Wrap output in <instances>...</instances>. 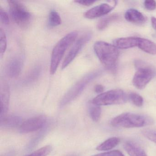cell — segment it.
Segmentation results:
<instances>
[{
    "label": "cell",
    "mask_w": 156,
    "mask_h": 156,
    "mask_svg": "<svg viewBox=\"0 0 156 156\" xmlns=\"http://www.w3.org/2000/svg\"><path fill=\"white\" fill-rule=\"evenodd\" d=\"M46 121V117L43 115L29 119L20 126V131L21 133H29L37 131L44 126Z\"/></svg>",
    "instance_id": "9c48e42d"
},
{
    "label": "cell",
    "mask_w": 156,
    "mask_h": 156,
    "mask_svg": "<svg viewBox=\"0 0 156 156\" xmlns=\"http://www.w3.org/2000/svg\"><path fill=\"white\" fill-rule=\"evenodd\" d=\"M142 133L147 138L156 144V131L150 129H145Z\"/></svg>",
    "instance_id": "484cf974"
},
{
    "label": "cell",
    "mask_w": 156,
    "mask_h": 156,
    "mask_svg": "<svg viewBox=\"0 0 156 156\" xmlns=\"http://www.w3.org/2000/svg\"><path fill=\"white\" fill-rule=\"evenodd\" d=\"M126 20L129 22L141 24L147 21V18L141 12L135 9L128 10L125 14Z\"/></svg>",
    "instance_id": "4fadbf2b"
},
{
    "label": "cell",
    "mask_w": 156,
    "mask_h": 156,
    "mask_svg": "<svg viewBox=\"0 0 156 156\" xmlns=\"http://www.w3.org/2000/svg\"><path fill=\"white\" fill-rule=\"evenodd\" d=\"M94 49L98 58L105 67L112 72L115 71L119 56L118 48L115 45L98 41L94 44Z\"/></svg>",
    "instance_id": "6da1fadb"
},
{
    "label": "cell",
    "mask_w": 156,
    "mask_h": 156,
    "mask_svg": "<svg viewBox=\"0 0 156 156\" xmlns=\"http://www.w3.org/2000/svg\"><path fill=\"white\" fill-rule=\"evenodd\" d=\"M92 156H125L124 154L119 150H113L108 152H103Z\"/></svg>",
    "instance_id": "83f0119b"
},
{
    "label": "cell",
    "mask_w": 156,
    "mask_h": 156,
    "mask_svg": "<svg viewBox=\"0 0 156 156\" xmlns=\"http://www.w3.org/2000/svg\"><path fill=\"white\" fill-rule=\"evenodd\" d=\"M119 16L117 14H113L109 15L105 18L101 19L97 25V28L99 30H103L113 22L119 20Z\"/></svg>",
    "instance_id": "ffe728a7"
},
{
    "label": "cell",
    "mask_w": 156,
    "mask_h": 156,
    "mask_svg": "<svg viewBox=\"0 0 156 156\" xmlns=\"http://www.w3.org/2000/svg\"><path fill=\"white\" fill-rule=\"evenodd\" d=\"M100 71L89 73L76 82L64 96L60 102V106L63 107L72 102L81 94L87 85L96 78L100 74Z\"/></svg>",
    "instance_id": "277c9868"
},
{
    "label": "cell",
    "mask_w": 156,
    "mask_h": 156,
    "mask_svg": "<svg viewBox=\"0 0 156 156\" xmlns=\"http://www.w3.org/2000/svg\"><path fill=\"white\" fill-rule=\"evenodd\" d=\"M136 47L147 53L156 55V44L147 39L138 37Z\"/></svg>",
    "instance_id": "5bb4252c"
},
{
    "label": "cell",
    "mask_w": 156,
    "mask_h": 156,
    "mask_svg": "<svg viewBox=\"0 0 156 156\" xmlns=\"http://www.w3.org/2000/svg\"><path fill=\"white\" fill-rule=\"evenodd\" d=\"M11 16L15 23L22 29L28 28L32 20V15L26 6L18 1H8Z\"/></svg>",
    "instance_id": "5b68a950"
},
{
    "label": "cell",
    "mask_w": 156,
    "mask_h": 156,
    "mask_svg": "<svg viewBox=\"0 0 156 156\" xmlns=\"http://www.w3.org/2000/svg\"><path fill=\"white\" fill-rule=\"evenodd\" d=\"M127 99V98L124 91L116 89L99 94L93 99L92 103L99 106L120 105L126 103Z\"/></svg>",
    "instance_id": "8992f818"
},
{
    "label": "cell",
    "mask_w": 156,
    "mask_h": 156,
    "mask_svg": "<svg viewBox=\"0 0 156 156\" xmlns=\"http://www.w3.org/2000/svg\"><path fill=\"white\" fill-rule=\"evenodd\" d=\"M136 72L133 77V85L139 89L144 88L155 76V71L150 66L140 62H136Z\"/></svg>",
    "instance_id": "52a82bcc"
},
{
    "label": "cell",
    "mask_w": 156,
    "mask_h": 156,
    "mask_svg": "<svg viewBox=\"0 0 156 156\" xmlns=\"http://www.w3.org/2000/svg\"><path fill=\"white\" fill-rule=\"evenodd\" d=\"M10 87L6 81H2L1 82L0 87V106H1V118L5 116L9 110V105Z\"/></svg>",
    "instance_id": "30bf717a"
},
{
    "label": "cell",
    "mask_w": 156,
    "mask_h": 156,
    "mask_svg": "<svg viewBox=\"0 0 156 156\" xmlns=\"http://www.w3.org/2000/svg\"><path fill=\"white\" fill-rule=\"evenodd\" d=\"M120 142V139L116 137L110 138L101 143L96 148L99 151H106L114 148L116 147Z\"/></svg>",
    "instance_id": "d6986e66"
},
{
    "label": "cell",
    "mask_w": 156,
    "mask_h": 156,
    "mask_svg": "<svg viewBox=\"0 0 156 156\" xmlns=\"http://www.w3.org/2000/svg\"><path fill=\"white\" fill-rule=\"evenodd\" d=\"M23 61L20 56L12 58L7 63L5 67V73L10 78L18 77L22 70Z\"/></svg>",
    "instance_id": "7c38bea8"
},
{
    "label": "cell",
    "mask_w": 156,
    "mask_h": 156,
    "mask_svg": "<svg viewBox=\"0 0 156 156\" xmlns=\"http://www.w3.org/2000/svg\"><path fill=\"white\" fill-rule=\"evenodd\" d=\"M77 33L73 31L62 38L57 44L52 52L50 63V73L53 75L56 73L60 62L68 47L75 41Z\"/></svg>",
    "instance_id": "3957f363"
},
{
    "label": "cell",
    "mask_w": 156,
    "mask_h": 156,
    "mask_svg": "<svg viewBox=\"0 0 156 156\" xmlns=\"http://www.w3.org/2000/svg\"><path fill=\"white\" fill-rule=\"evenodd\" d=\"M75 2L83 6H90L93 5L94 2H96V1H91V0H78V1H75Z\"/></svg>",
    "instance_id": "f546056e"
},
{
    "label": "cell",
    "mask_w": 156,
    "mask_h": 156,
    "mask_svg": "<svg viewBox=\"0 0 156 156\" xmlns=\"http://www.w3.org/2000/svg\"><path fill=\"white\" fill-rule=\"evenodd\" d=\"M151 25L153 29L156 30V18L155 17H152L151 18Z\"/></svg>",
    "instance_id": "1f68e13d"
},
{
    "label": "cell",
    "mask_w": 156,
    "mask_h": 156,
    "mask_svg": "<svg viewBox=\"0 0 156 156\" xmlns=\"http://www.w3.org/2000/svg\"><path fill=\"white\" fill-rule=\"evenodd\" d=\"M52 150L51 146L47 145L25 156H47Z\"/></svg>",
    "instance_id": "603a6c76"
},
{
    "label": "cell",
    "mask_w": 156,
    "mask_h": 156,
    "mask_svg": "<svg viewBox=\"0 0 156 156\" xmlns=\"http://www.w3.org/2000/svg\"><path fill=\"white\" fill-rule=\"evenodd\" d=\"M41 73V66L40 65L35 66L24 77L23 83L25 85L34 83L39 79Z\"/></svg>",
    "instance_id": "2e32d148"
},
{
    "label": "cell",
    "mask_w": 156,
    "mask_h": 156,
    "mask_svg": "<svg viewBox=\"0 0 156 156\" xmlns=\"http://www.w3.org/2000/svg\"><path fill=\"white\" fill-rule=\"evenodd\" d=\"M91 37V34L87 33L83 34L76 41L63 62L62 69L66 68L73 61L84 45L90 40Z\"/></svg>",
    "instance_id": "ba28073f"
},
{
    "label": "cell",
    "mask_w": 156,
    "mask_h": 156,
    "mask_svg": "<svg viewBox=\"0 0 156 156\" xmlns=\"http://www.w3.org/2000/svg\"></svg>",
    "instance_id": "d6a6232c"
},
{
    "label": "cell",
    "mask_w": 156,
    "mask_h": 156,
    "mask_svg": "<svg viewBox=\"0 0 156 156\" xmlns=\"http://www.w3.org/2000/svg\"><path fill=\"white\" fill-rule=\"evenodd\" d=\"M0 20L2 23L3 24L5 25H9V24L10 20L9 15L2 7L0 8Z\"/></svg>",
    "instance_id": "4316f807"
},
{
    "label": "cell",
    "mask_w": 156,
    "mask_h": 156,
    "mask_svg": "<svg viewBox=\"0 0 156 156\" xmlns=\"http://www.w3.org/2000/svg\"><path fill=\"white\" fill-rule=\"evenodd\" d=\"M154 120L150 117L131 113H125L113 118L110 122L111 126L126 128L142 127L150 126Z\"/></svg>",
    "instance_id": "7a4b0ae2"
},
{
    "label": "cell",
    "mask_w": 156,
    "mask_h": 156,
    "mask_svg": "<svg viewBox=\"0 0 156 156\" xmlns=\"http://www.w3.org/2000/svg\"><path fill=\"white\" fill-rule=\"evenodd\" d=\"M62 23V20L59 13L55 10L50 12L48 19V24L51 27L59 26Z\"/></svg>",
    "instance_id": "44dd1931"
},
{
    "label": "cell",
    "mask_w": 156,
    "mask_h": 156,
    "mask_svg": "<svg viewBox=\"0 0 156 156\" xmlns=\"http://www.w3.org/2000/svg\"><path fill=\"white\" fill-rule=\"evenodd\" d=\"M22 119L18 116H5L1 118V126L6 128H14L20 126Z\"/></svg>",
    "instance_id": "ac0fdd59"
},
{
    "label": "cell",
    "mask_w": 156,
    "mask_h": 156,
    "mask_svg": "<svg viewBox=\"0 0 156 156\" xmlns=\"http://www.w3.org/2000/svg\"><path fill=\"white\" fill-rule=\"evenodd\" d=\"M116 4L110 5L108 3H102L94 7L85 12L84 16L88 19H94L107 14L115 7Z\"/></svg>",
    "instance_id": "8fae6325"
},
{
    "label": "cell",
    "mask_w": 156,
    "mask_h": 156,
    "mask_svg": "<svg viewBox=\"0 0 156 156\" xmlns=\"http://www.w3.org/2000/svg\"><path fill=\"white\" fill-rule=\"evenodd\" d=\"M7 47V36L4 30L1 28L0 30V52L1 57L5 53Z\"/></svg>",
    "instance_id": "cb8c5ba5"
},
{
    "label": "cell",
    "mask_w": 156,
    "mask_h": 156,
    "mask_svg": "<svg viewBox=\"0 0 156 156\" xmlns=\"http://www.w3.org/2000/svg\"><path fill=\"white\" fill-rule=\"evenodd\" d=\"M129 98H130L131 102L135 105L137 107H141L143 105V98L136 93H132L129 94Z\"/></svg>",
    "instance_id": "d4e9b609"
},
{
    "label": "cell",
    "mask_w": 156,
    "mask_h": 156,
    "mask_svg": "<svg viewBox=\"0 0 156 156\" xmlns=\"http://www.w3.org/2000/svg\"><path fill=\"white\" fill-rule=\"evenodd\" d=\"M138 37H127L115 40V45L118 49H127L136 47Z\"/></svg>",
    "instance_id": "9a60e30c"
},
{
    "label": "cell",
    "mask_w": 156,
    "mask_h": 156,
    "mask_svg": "<svg viewBox=\"0 0 156 156\" xmlns=\"http://www.w3.org/2000/svg\"><path fill=\"white\" fill-rule=\"evenodd\" d=\"M104 90V87L101 84H98L95 86L94 91L97 94H102Z\"/></svg>",
    "instance_id": "4dcf8cb0"
},
{
    "label": "cell",
    "mask_w": 156,
    "mask_h": 156,
    "mask_svg": "<svg viewBox=\"0 0 156 156\" xmlns=\"http://www.w3.org/2000/svg\"><path fill=\"white\" fill-rule=\"evenodd\" d=\"M89 113L92 120L95 122H97L101 116V108L99 106L94 105L91 102V104L89 105Z\"/></svg>",
    "instance_id": "7402d4cb"
},
{
    "label": "cell",
    "mask_w": 156,
    "mask_h": 156,
    "mask_svg": "<svg viewBox=\"0 0 156 156\" xmlns=\"http://www.w3.org/2000/svg\"><path fill=\"white\" fill-rule=\"evenodd\" d=\"M124 148L130 156H147L144 150L131 141L125 142Z\"/></svg>",
    "instance_id": "e0dca14e"
},
{
    "label": "cell",
    "mask_w": 156,
    "mask_h": 156,
    "mask_svg": "<svg viewBox=\"0 0 156 156\" xmlns=\"http://www.w3.org/2000/svg\"><path fill=\"white\" fill-rule=\"evenodd\" d=\"M144 7L147 10L153 11L156 9V2L153 0H147L144 2Z\"/></svg>",
    "instance_id": "f1b7e54d"
}]
</instances>
